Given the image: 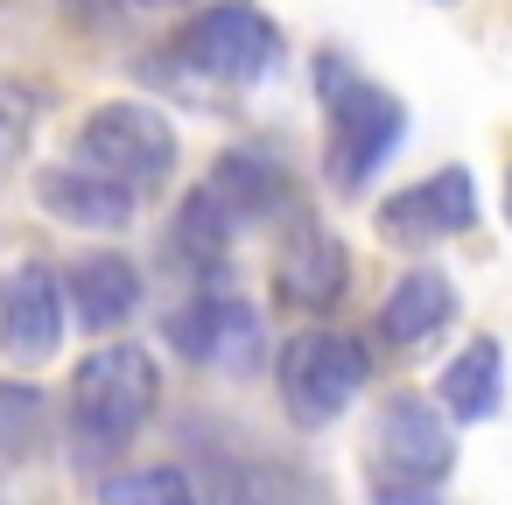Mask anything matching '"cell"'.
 Instances as JSON below:
<instances>
[{
  "label": "cell",
  "instance_id": "e0dca14e",
  "mask_svg": "<svg viewBox=\"0 0 512 505\" xmlns=\"http://www.w3.org/2000/svg\"><path fill=\"white\" fill-rule=\"evenodd\" d=\"M43 428H50V400L36 386L8 379V386H0V456H8V463L36 456L43 449Z\"/></svg>",
  "mask_w": 512,
  "mask_h": 505
},
{
  "label": "cell",
  "instance_id": "277c9868",
  "mask_svg": "<svg viewBox=\"0 0 512 505\" xmlns=\"http://www.w3.org/2000/svg\"><path fill=\"white\" fill-rule=\"evenodd\" d=\"M176 64L211 78V85H260L281 64V29L253 8V0H211V8H197L183 22Z\"/></svg>",
  "mask_w": 512,
  "mask_h": 505
},
{
  "label": "cell",
  "instance_id": "9a60e30c",
  "mask_svg": "<svg viewBox=\"0 0 512 505\" xmlns=\"http://www.w3.org/2000/svg\"><path fill=\"white\" fill-rule=\"evenodd\" d=\"M211 190L225 197L232 218H267V211L288 197V169H281V155H267V148H232V155L218 162Z\"/></svg>",
  "mask_w": 512,
  "mask_h": 505
},
{
  "label": "cell",
  "instance_id": "ac0fdd59",
  "mask_svg": "<svg viewBox=\"0 0 512 505\" xmlns=\"http://www.w3.org/2000/svg\"><path fill=\"white\" fill-rule=\"evenodd\" d=\"M99 505H197V491L176 463H148V470H113L99 484Z\"/></svg>",
  "mask_w": 512,
  "mask_h": 505
},
{
  "label": "cell",
  "instance_id": "7c38bea8",
  "mask_svg": "<svg viewBox=\"0 0 512 505\" xmlns=\"http://www.w3.org/2000/svg\"><path fill=\"white\" fill-rule=\"evenodd\" d=\"M456 281L449 274H435V267H414V274H400L393 281V295L379 302V337L393 344V351H414V344H428V337H442L449 323H456Z\"/></svg>",
  "mask_w": 512,
  "mask_h": 505
},
{
  "label": "cell",
  "instance_id": "d6986e66",
  "mask_svg": "<svg viewBox=\"0 0 512 505\" xmlns=\"http://www.w3.org/2000/svg\"><path fill=\"white\" fill-rule=\"evenodd\" d=\"M29 127H36V92L0 85V169H8V162L29 148Z\"/></svg>",
  "mask_w": 512,
  "mask_h": 505
},
{
  "label": "cell",
  "instance_id": "6da1fadb",
  "mask_svg": "<svg viewBox=\"0 0 512 505\" xmlns=\"http://www.w3.org/2000/svg\"><path fill=\"white\" fill-rule=\"evenodd\" d=\"M316 92H323V106H330L323 176H330L337 197H358V190L386 169V155L407 141V106H400L386 85L358 78V71L344 64V50H323V57H316Z\"/></svg>",
  "mask_w": 512,
  "mask_h": 505
},
{
  "label": "cell",
  "instance_id": "ba28073f",
  "mask_svg": "<svg viewBox=\"0 0 512 505\" xmlns=\"http://www.w3.org/2000/svg\"><path fill=\"white\" fill-rule=\"evenodd\" d=\"M477 225V183L470 169H435L379 204V239L386 246H442Z\"/></svg>",
  "mask_w": 512,
  "mask_h": 505
},
{
  "label": "cell",
  "instance_id": "8fae6325",
  "mask_svg": "<svg viewBox=\"0 0 512 505\" xmlns=\"http://www.w3.org/2000/svg\"><path fill=\"white\" fill-rule=\"evenodd\" d=\"M36 204L57 218V225H78V232H127L134 225V190L99 176V169H43L36 176Z\"/></svg>",
  "mask_w": 512,
  "mask_h": 505
},
{
  "label": "cell",
  "instance_id": "8992f818",
  "mask_svg": "<svg viewBox=\"0 0 512 505\" xmlns=\"http://www.w3.org/2000/svg\"><path fill=\"white\" fill-rule=\"evenodd\" d=\"M169 344L190 358V365H218V372H253L267 358V330H260V309L225 295V288H204L190 295L183 309H169Z\"/></svg>",
  "mask_w": 512,
  "mask_h": 505
},
{
  "label": "cell",
  "instance_id": "5b68a950",
  "mask_svg": "<svg viewBox=\"0 0 512 505\" xmlns=\"http://www.w3.org/2000/svg\"><path fill=\"white\" fill-rule=\"evenodd\" d=\"M372 379V351L344 330H302L281 351V407L302 428H330Z\"/></svg>",
  "mask_w": 512,
  "mask_h": 505
},
{
  "label": "cell",
  "instance_id": "3957f363",
  "mask_svg": "<svg viewBox=\"0 0 512 505\" xmlns=\"http://www.w3.org/2000/svg\"><path fill=\"white\" fill-rule=\"evenodd\" d=\"M78 162L113 176V183H127L134 197L162 190L169 169H176V127L155 106H141V99H106L78 127Z\"/></svg>",
  "mask_w": 512,
  "mask_h": 505
},
{
  "label": "cell",
  "instance_id": "30bf717a",
  "mask_svg": "<svg viewBox=\"0 0 512 505\" xmlns=\"http://www.w3.org/2000/svg\"><path fill=\"white\" fill-rule=\"evenodd\" d=\"M274 281H281V302H288V309H309V316H316V309H330V302L351 288V253H344V239H337L330 225L295 218L288 239H281Z\"/></svg>",
  "mask_w": 512,
  "mask_h": 505
},
{
  "label": "cell",
  "instance_id": "9c48e42d",
  "mask_svg": "<svg viewBox=\"0 0 512 505\" xmlns=\"http://www.w3.org/2000/svg\"><path fill=\"white\" fill-rule=\"evenodd\" d=\"M64 295L71 281L43 260H22L8 281H0V351L15 365H43L64 344Z\"/></svg>",
  "mask_w": 512,
  "mask_h": 505
},
{
  "label": "cell",
  "instance_id": "4fadbf2b",
  "mask_svg": "<svg viewBox=\"0 0 512 505\" xmlns=\"http://www.w3.org/2000/svg\"><path fill=\"white\" fill-rule=\"evenodd\" d=\"M71 309H78V323L85 330H120L134 309H141V274H134V260H120V253H85L78 267H71Z\"/></svg>",
  "mask_w": 512,
  "mask_h": 505
},
{
  "label": "cell",
  "instance_id": "7402d4cb",
  "mask_svg": "<svg viewBox=\"0 0 512 505\" xmlns=\"http://www.w3.org/2000/svg\"><path fill=\"white\" fill-rule=\"evenodd\" d=\"M505 218H512V183H505Z\"/></svg>",
  "mask_w": 512,
  "mask_h": 505
},
{
  "label": "cell",
  "instance_id": "7a4b0ae2",
  "mask_svg": "<svg viewBox=\"0 0 512 505\" xmlns=\"http://www.w3.org/2000/svg\"><path fill=\"white\" fill-rule=\"evenodd\" d=\"M155 414V358L141 344H99L71 379V428L85 449H120Z\"/></svg>",
  "mask_w": 512,
  "mask_h": 505
},
{
  "label": "cell",
  "instance_id": "44dd1931",
  "mask_svg": "<svg viewBox=\"0 0 512 505\" xmlns=\"http://www.w3.org/2000/svg\"><path fill=\"white\" fill-rule=\"evenodd\" d=\"M141 8H183V0H141Z\"/></svg>",
  "mask_w": 512,
  "mask_h": 505
},
{
  "label": "cell",
  "instance_id": "52a82bcc",
  "mask_svg": "<svg viewBox=\"0 0 512 505\" xmlns=\"http://www.w3.org/2000/svg\"><path fill=\"white\" fill-rule=\"evenodd\" d=\"M372 449H379V463H386L393 484H442L456 470L449 414L428 393H393L386 414H379V428H372Z\"/></svg>",
  "mask_w": 512,
  "mask_h": 505
},
{
  "label": "cell",
  "instance_id": "603a6c76",
  "mask_svg": "<svg viewBox=\"0 0 512 505\" xmlns=\"http://www.w3.org/2000/svg\"><path fill=\"white\" fill-rule=\"evenodd\" d=\"M435 8H456V0H435Z\"/></svg>",
  "mask_w": 512,
  "mask_h": 505
},
{
  "label": "cell",
  "instance_id": "2e32d148",
  "mask_svg": "<svg viewBox=\"0 0 512 505\" xmlns=\"http://www.w3.org/2000/svg\"><path fill=\"white\" fill-rule=\"evenodd\" d=\"M225 239H232V211H225V197H218L211 183H204V190H190V197H183V211H176V232H169L176 260H183V267H197V274H218Z\"/></svg>",
  "mask_w": 512,
  "mask_h": 505
},
{
  "label": "cell",
  "instance_id": "ffe728a7",
  "mask_svg": "<svg viewBox=\"0 0 512 505\" xmlns=\"http://www.w3.org/2000/svg\"><path fill=\"white\" fill-rule=\"evenodd\" d=\"M372 505H442V491L435 484H393V477H379Z\"/></svg>",
  "mask_w": 512,
  "mask_h": 505
},
{
  "label": "cell",
  "instance_id": "5bb4252c",
  "mask_svg": "<svg viewBox=\"0 0 512 505\" xmlns=\"http://www.w3.org/2000/svg\"><path fill=\"white\" fill-rule=\"evenodd\" d=\"M435 393H442V414H449V421H491V414L505 407V351H498L491 337L463 344V351L442 365Z\"/></svg>",
  "mask_w": 512,
  "mask_h": 505
}]
</instances>
